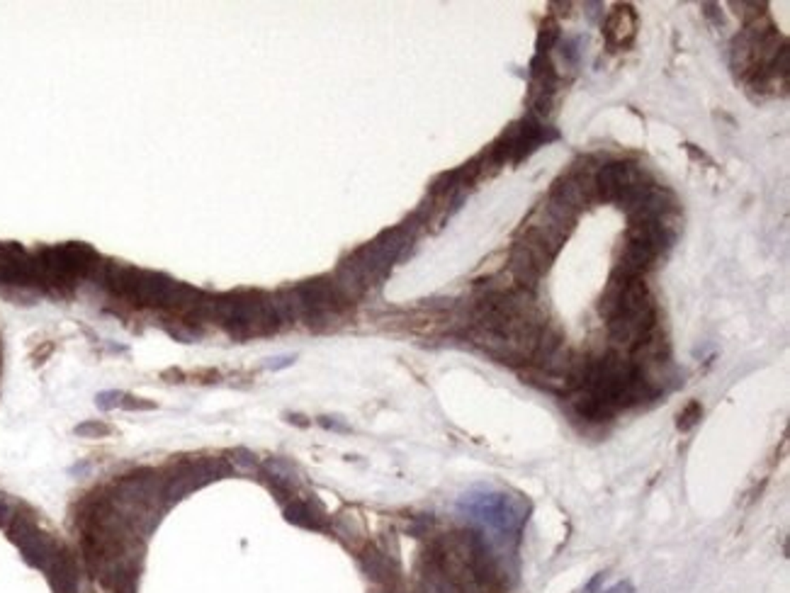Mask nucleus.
<instances>
[{
    "label": "nucleus",
    "instance_id": "obj_12",
    "mask_svg": "<svg viewBox=\"0 0 790 593\" xmlns=\"http://www.w3.org/2000/svg\"><path fill=\"white\" fill-rule=\"evenodd\" d=\"M701 414H703L701 406H698V404H691L686 411H683V416L678 418V428H681V431H688V428H691V426H696L698 418H701Z\"/></svg>",
    "mask_w": 790,
    "mask_h": 593
},
{
    "label": "nucleus",
    "instance_id": "obj_1",
    "mask_svg": "<svg viewBox=\"0 0 790 593\" xmlns=\"http://www.w3.org/2000/svg\"><path fill=\"white\" fill-rule=\"evenodd\" d=\"M593 185H596L598 197L608 200V202H618L620 207H628L635 211L640 202L647 195L654 190L652 180L645 176V171L637 163H606L596 171L593 176Z\"/></svg>",
    "mask_w": 790,
    "mask_h": 593
},
{
    "label": "nucleus",
    "instance_id": "obj_7",
    "mask_svg": "<svg viewBox=\"0 0 790 593\" xmlns=\"http://www.w3.org/2000/svg\"><path fill=\"white\" fill-rule=\"evenodd\" d=\"M166 331L171 333L176 341H180V343H195L200 336H202V328L188 324V321H183V319H180V321H168Z\"/></svg>",
    "mask_w": 790,
    "mask_h": 593
},
{
    "label": "nucleus",
    "instance_id": "obj_5",
    "mask_svg": "<svg viewBox=\"0 0 790 593\" xmlns=\"http://www.w3.org/2000/svg\"><path fill=\"white\" fill-rule=\"evenodd\" d=\"M285 518H287L290 523H294V526L306 528V530H323V528H326L323 513L314 504H309V501L292 499L285 506Z\"/></svg>",
    "mask_w": 790,
    "mask_h": 593
},
{
    "label": "nucleus",
    "instance_id": "obj_6",
    "mask_svg": "<svg viewBox=\"0 0 790 593\" xmlns=\"http://www.w3.org/2000/svg\"><path fill=\"white\" fill-rule=\"evenodd\" d=\"M360 564H363L365 574H368L370 579L382 581V584H391L396 576V564L391 562L384 552H380V549H375V547L365 549L363 557H360Z\"/></svg>",
    "mask_w": 790,
    "mask_h": 593
},
{
    "label": "nucleus",
    "instance_id": "obj_8",
    "mask_svg": "<svg viewBox=\"0 0 790 593\" xmlns=\"http://www.w3.org/2000/svg\"><path fill=\"white\" fill-rule=\"evenodd\" d=\"M73 433H76L78 438H103V436H110L112 428L103 421H86V423H78V426L73 428Z\"/></svg>",
    "mask_w": 790,
    "mask_h": 593
},
{
    "label": "nucleus",
    "instance_id": "obj_9",
    "mask_svg": "<svg viewBox=\"0 0 790 593\" xmlns=\"http://www.w3.org/2000/svg\"><path fill=\"white\" fill-rule=\"evenodd\" d=\"M20 508H22V506H20L15 499H10V496L0 494V528H5V530H8V526L13 523V518L18 516Z\"/></svg>",
    "mask_w": 790,
    "mask_h": 593
},
{
    "label": "nucleus",
    "instance_id": "obj_13",
    "mask_svg": "<svg viewBox=\"0 0 790 593\" xmlns=\"http://www.w3.org/2000/svg\"><path fill=\"white\" fill-rule=\"evenodd\" d=\"M292 360H294V358H278V363H270L268 367H270V370H280V367H283V365H290V363H292Z\"/></svg>",
    "mask_w": 790,
    "mask_h": 593
},
{
    "label": "nucleus",
    "instance_id": "obj_3",
    "mask_svg": "<svg viewBox=\"0 0 790 593\" xmlns=\"http://www.w3.org/2000/svg\"><path fill=\"white\" fill-rule=\"evenodd\" d=\"M637 34V18H635L633 8L630 5H623V8H615L606 20V39L613 49H623V46H630V41Z\"/></svg>",
    "mask_w": 790,
    "mask_h": 593
},
{
    "label": "nucleus",
    "instance_id": "obj_4",
    "mask_svg": "<svg viewBox=\"0 0 790 593\" xmlns=\"http://www.w3.org/2000/svg\"><path fill=\"white\" fill-rule=\"evenodd\" d=\"M59 547H61V542H56L51 535L41 533L39 528H37V530L32 533L22 545H20V552H22V559L30 566H37V569L44 571L46 564L51 562V557H54V552Z\"/></svg>",
    "mask_w": 790,
    "mask_h": 593
},
{
    "label": "nucleus",
    "instance_id": "obj_2",
    "mask_svg": "<svg viewBox=\"0 0 790 593\" xmlns=\"http://www.w3.org/2000/svg\"><path fill=\"white\" fill-rule=\"evenodd\" d=\"M462 508L477 523L503 535L516 533L526 518L506 494H472L462 501Z\"/></svg>",
    "mask_w": 790,
    "mask_h": 593
},
{
    "label": "nucleus",
    "instance_id": "obj_11",
    "mask_svg": "<svg viewBox=\"0 0 790 593\" xmlns=\"http://www.w3.org/2000/svg\"><path fill=\"white\" fill-rule=\"evenodd\" d=\"M122 409H127V411H153L156 409V404L148 401V399H139V396H127L124 394V399H122Z\"/></svg>",
    "mask_w": 790,
    "mask_h": 593
},
{
    "label": "nucleus",
    "instance_id": "obj_10",
    "mask_svg": "<svg viewBox=\"0 0 790 593\" xmlns=\"http://www.w3.org/2000/svg\"><path fill=\"white\" fill-rule=\"evenodd\" d=\"M122 399H124V394H122L119 389L100 391V394L95 396V404H98L100 411H110V409H117V406H122Z\"/></svg>",
    "mask_w": 790,
    "mask_h": 593
}]
</instances>
